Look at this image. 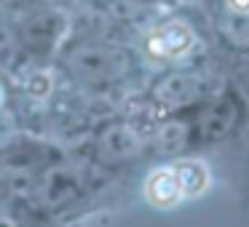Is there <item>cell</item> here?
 Returning a JSON list of instances; mask_svg holds the SVG:
<instances>
[{
	"label": "cell",
	"mask_w": 249,
	"mask_h": 227,
	"mask_svg": "<svg viewBox=\"0 0 249 227\" xmlns=\"http://www.w3.org/2000/svg\"><path fill=\"white\" fill-rule=\"evenodd\" d=\"M190 38H188V30H182L179 24H169L163 27L161 32L153 35L150 40V51L158 56H179L185 49H188Z\"/></svg>",
	"instance_id": "2"
},
{
	"label": "cell",
	"mask_w": 249,
	"mask_h": 227,
	"mask_svg": "<svg viewBox=\"0 0 249 227\" xmlns=\"http://www.w3.org/2000/svg\"><path fill=\"white\" fill-rule=\"evenodd\" d=\"M8 43H11V27H8L6 11H3V6H0V49H6Z\"/></svg>",
	"instance_id": "4"
},
{
	"label": "cell",
	"mask_w": 249,
	"mask_h": 227,
	"mask_svg": "<svg viewBox=\"0 0 249 227\" xmlns=\"http://www.w3.org/2000/svg\"><path fill=\"white\" fill-rule=\"evenodd\" d=\"M147 200L153 206H161V209H169V206L179 203L185 198L182 195V187H179V179H177V171L174 166H166V168H158L156 174H150L147 179Z\"/></svg>",
	"instance_id": "1"
},
{
	"label": "cell",
	"mask_w": 249,
	"mask_h": 227,
	"mask_svg": "<svg viewBox=\"0 0 249 227\" xmlns=\"http://www.w3.org/2000/svg\"><path fill=\"white\" fill-rule=\"evenodd\" d=\"M174 171H177V179H179V187H182V195H185V198L204 193L206 182H209V177H206V168L201 166V163H196V161L177 163V166H174Z\"/></svg>",
	"instance_id": "3"
}]
</instances>
